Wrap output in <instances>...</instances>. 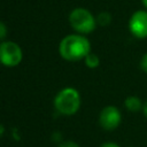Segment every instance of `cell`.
<instances>
[{"mask_svg":"<svg viewBox=\"0 0 147 147\" xmlns=\"http://www.w3.org/2000/svg\"><path fill=\"white\" fill-rule=\"evenodd\" d=\"M59 52L62 59L69 62H77L84 60L91 53V44L88 39L80 33L65 36L59 45Z\"/></svg>","mask_w":147,"mask_h":147,"instance_id":"cell-1","label":"cell"},{"mask_svg":"<svg viewBox=\"0 0 147 147\" xmlns=\"http://www.w3.org/2000/svg\"><path fill=\"white\" fill-rule=\"evenodd\" d=\"M80 94L74 87H64L54 99V108L61 115L71 116L76 114L80 107Z\"/></svg>","mask_w":147,"mask_h":147,"instance_id":"cell-2","label":"cell"},{"mask_svg":"<svg viewBox=\"0 0 147 147\" xmlns=\"http://www.w3.org/2000/svg\"><path fill=\"white\" fill-rule=\"evenodd\" d=\"M69 23L71 28L80 34L91 33L98 24L96 17L85 8H75L69 15Z\"/></svg>","mask_w":147,"mask_h":147,"instance_id":"cell-3","label":"cell"},{"mask_svg":"<svg viewBox=\"0 0 147 147\" xmlns=\"http://www.w3.org/2000/svg\"><path fill=\"white\" fill-rule=\"evenodd\" d=\"M23 59L22 48L14 41H2L0 44V62L6 67H16Z\"/></svg>","mask_w":147,"mask_h":147,"instance_id":"cell-4","label":"cell"},{"mask_svg":"<svg viewBox=\"0 0 147 147\" xmlns=\"http://www.w3.org/2000/svg\"><path fill=\"white\" fill-rule=\"evenodd\" d=\"M129 30L136 38H147V9L136 10L129 20Z\"/></svg>","mask_w":147,"mask_h":147,"instance_id":"cell-5","label":"cell"},{"mask_svg":"<svg viewBox=\"0 0 147 147\" xmlns=\"http://www.w3.org/2000/svg\"><path fill=\"white\" fill-rule=\"evenodd\" d=\"M122 122V115L117 107L106 106L99 115V124L105 130H115Z\"/></svg>","mask_w":147,"mask_h":147,"instance_id":"cell-6","label":"cell"},{"mask_svg":"<svg viewBox=\"0 0 147 147\" xmlns=\"http://www.w3.org/2000/svg\"><path fill=\"white\" fill-rule=\"evenodd\" d=\"M124 106L129 111H139L142 110V101L139 96L137 95H129L125 100H124Z\"/></svg>","mask_w":147,"mask_h":147,"instance_id":"cell-7","label":"cell"},{"mask_svg":"<svg viewBox=\"0 0 147 147\" xmlns=\"http://www.w3.org/2000/svg\"><path fill=\"white\" fill-rule=\"evenodd\" d=\"M84 61H85L86 67H88L90 69H95V68H98L99 64H100V59H99V56H98L96 54L92 53V52L88 53V54L85 56Z\"/></svg>","mask_w":147,"mask_h":147,"instance_id":"cell-8","label":"cell"},{"mask_svg":"<svg viewBox=\"0 0 147 147\" xmlns=\"http://www.w3.org/2000/svg\"><path fill=\"white\" fill-rule=\"evenodd\" d=\"M110 22H111V15L108 11H101V13L98 14V16H96V23L98 24H100L102 26H106Z\"/></svg>","mask_w":147,"mask_h":147,"instance_id":"cell-9","label":"cell"},{"mask_svg":"<svg viewBox=\"0 0 147 147\" xmlns=\"http://www.w3.org/2000/svg\"><path fill=\"white\" fill-rule=\"evenodd\" d=\"M140 68H141V70L147 74V53L144 54L142 57H141V60H140Z\"/></svg>","mask_w":147,"mask_h":147,"instance_id":"cell-10","label":"cell"},{"mask_svg":"<svg viewBox=\"0 0 147 147\" xmlns=\"http://www.w3.org/2000/svg\"><path fill=\"white\" fill-rule=\"evenodd\" d=\"M59 147H80V146H79L77 142L72 141V140H67V141L61 142Z\"/></svg>","mask_w":147,"mask_h":147,"instance_id":"cell-11","label":"cell"},{"mask_svg":"<svg viewBox=\"0 0 147 147\" xmlns=\"http://www.w3.org/2000/svg\"><path fill=\"white\" fill-rule=\"evenodd\" d=\"M6 36H7V26L3 22H0V40L5 39Z\"/></svg>","mask_w":147,"mask_h":147,"instance_id":"cell-12","label":"cell"},{"mask_svg":"<svg viewBox=\"0 0 147 147\" xmlns=\"http://www.w3.org/2000/svg\"><path fill=\"white\" fill-rule=\"evenodd\" d=\"M100 147H121L117 142H114V141H106L103 144H101Z\"/></svg>","mask_w":147,"mask_h":147,"instance_id":"cell-13","label":"cell"},{"mask_svg":"<svg viewBox=\"0 0 147 147\" xmlns=\"http://www.w3.org/2000/svg\"><path fill=\"white\" fill-rule=\"evenodd\" d=\"M142 113H144L145 117L147 118V101H146V102H144V106H142Z\"/></svg>","mask_w":147,"mask_h":147,"instance_id":"cell-14","label":"cell"},{"mask_svg":"<svg viewBox=\"0 0 147 147\" xmlns=\"http://www.w3.org/2000/svg\"><path fill=\"white\" fill-rule=\"evenodd\" d=\"M3 133H5V126L2 124H0V138L3 136Z\"/></svg>","mask_w":147,"mask_h":147,"instance_id":"cell-15","label":"cell"},{"mask_svg":"<svg viewBox=\"0 0 147 147\" xmlns=\"http://www.w3.org/2000/svg\"><path fill=\"white\" fill-rule=\"evenodd\" d=\"M141 2H142V5L145 6V8L147 9V0H141Z\"/></svg>","mask_w":147,"mask_h":147,"instance_id":"cell-16","label":"cell"}]
</instances>
